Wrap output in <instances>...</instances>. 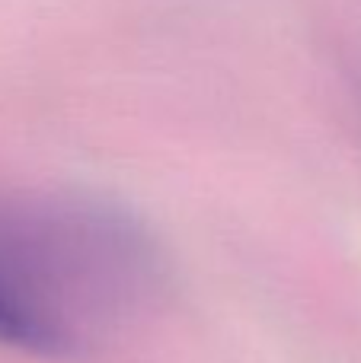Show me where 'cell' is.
I'll return each mask as SVG.
<instances>
[{
	"instance_id": "obj_1",
	"label": "cell",
	"mask_w": 361,
	"mask_h": 363,
	"mask_svg": "<svg viewBox=\"0 0 361 363\" xmlns=\"http://www.w3.org/2000/svg\"><path fill=\"white\" fill-rule=\"evenodd\" d=\"M0 274L68 357L99 328L151 306L166 262L125 207L64 194L0 207Z\"/></svg>"
},
{
	"instance_id": "obj_2",
	"label": "cell",
	"mask_w": 361,
	"mask_h": 363,
	"mask_svg": "<svg viewBox=\"0 0 361 363\" xmlns=\"http://www.w3.org/2000/svg\"><path fill=\"white\" fill-rule=\"evenodd\" d=\"M0 345L26 354H38V357H55V345H51L48 332L26 309V303L13 294L4 274H0Z\"/></svg>"
}]
</instances>
